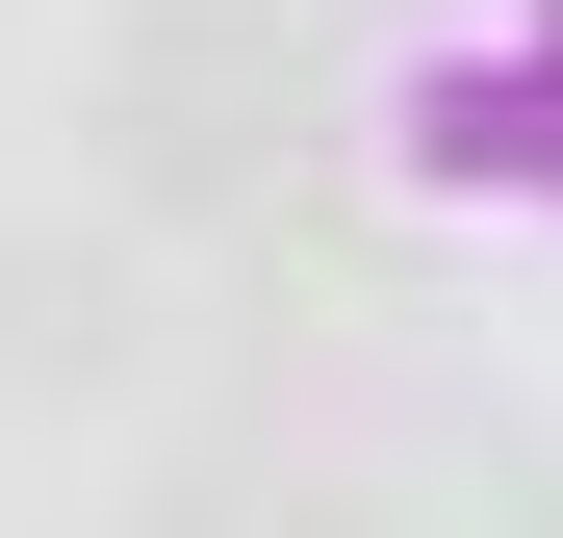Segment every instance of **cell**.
Segmentation results:
<instances>
[{"instance_id":"obj_1","label":"cell","mask_w":563,"mask_h":538,"mask_svg":"<svg viewBox=\"0 0 563 538\" xmlns=\"http://www.w3.org/2000/svg\"><path fill=\"white\" fill-rule=\"evenodd\" d=\"M77 129H103L129 206H282V154H308V26H282V0H129Z\"/></svg>"},{"instance_id":"obj_2","label":"cell","mask_w":563,"mask_h":538,"mask_svg":"<svg viewBox=\"0 0 563 538\" xmlns=\"http://www.w3.org/2000/svg\"><path fill=\"white\" fill-rule=\"evenodd\" d=\"M0 385H129V231H0Z\"/></svg>"},{"instance_id":"obj_3","label":"cell","mask_w":563,"mask_h":538,"mask_svg":"<svg viewBox=\"0 0 563 538\" xmlns=\"http://www.w3.org/2000/svg\"><path fill=\"white\" fill-rule=\"evenodd\" d=\"M154 538H385V487H282V462H179Z\"/></svg>"},{"instance_id":"obj_4","label":"cell","mask_w":563,"mask_h":538,"mask_svg":"<svg viewBox=\"0 0 563 538\" xmlns=\"http://www.w3.org/2000/svg\"><path fill=\"white\" fill-rule=\"evenodd\" d=\"M385 538H563V462H410Z\"/></svg>"}]
</instances>
